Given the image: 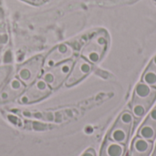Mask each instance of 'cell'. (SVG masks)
Wrapping results in <instances>:
<instances>
[{
  "instance_id": "6da1fadb",
  "label": "cell",
  "mask_w": 156,
  "mask_h": 156,
  "mask_svg": "<svg viewBox=\"0 0 156 156\" xmlns=\"http://www.w3.org/2000/svg\"><path fill=\"white\" fill-rule=\"evenodd\" d=\"M155 99L156 88L150 87L143 82L135 86L133 100L130 104V112L137 122L149 112Z\"/></svg>"
},
{
  "instance_id": "7a4b0ae2",
  "label": "cell",
  "mask_w": 156,
  "mask_h": 156,
  "mask_svg": "<svg viewBox=\"0 0 156 156\" xmlns=\"http://www.w3.org/2000/svg\"><path fill=\"white\" fill-rule=\"evenodd\" d=\"M109 46V37L105 31L93 34L83 45L80 55L90 63H98L104 57Z\"/></svg>"
},
{
  "instance_id": "3957f363",
  "label": "cell",
  "mask_w": 156,
  "mask_h": 156,
  "mask_svg": "<svg viewBox=\"0 0 156 156\" xmlns=\"http://www.w3.org/2000/svg\"><path fill=\"white\" fill-rule=\"evenodd\" d=\"M135 120L130 111H124L117 119L113 127L108 133L107 139L126 145L134 125Z\"/></svg>"
},
{
  "instance_id": "277c9868",
  "label": "cell",
  "mask_w": 156,
  "mask_h": 156,
  "mask_svg": "<svg viewBox=\"0 0 156 156\" xmlns=\"http://www.w3.org/2000/svg\"><path fill=\"white\" fill-rule=\"evenodd\" d=\"M43 61L44 57L42 55H38L28 59L18 67L16 71L17 78L26 86H29L40 76L43 69Z\"/></svg>"
},
{
  "instance_id": "5b68a950",
  "label": "cell",
  "mask_w": 156,
  "mask_h": 156,
  "mask_svg": "<svg viewBox=\"0 0 156 156\" xmlns=\"http://www.w3.org/2000/svg\"><path fill=\"white\" fill-rule=\"evenodd\" d=\"M73 63L74 61L70 59L48 69H45L43 74L41 75V79H43L52 90L58 89L69 77Z\"/></svg>"
},
{
  "instance_id": "8992f818",
  "label": "cell",
  "mask_w": 156,
  "mask_h": 156,
  "mask_svg": "<svg viewBox=\"0 0 156 156\" xmlns=\"http://www.w3.org/2000/svg\"><path fill=\"white\" fill-rule=\"evenodd\" d=\"M51 90L52 89L43 79H37L21 94L19 97V102L23 104H30L39 101L47 98L51 93Z\"/></svg>"
},
{
  "instance_id": "52a82bcc",
  "label": "cell",
  "mask_w": 156,
  "mask_h": 156,
  "mask_svg": "<svg viewBox=\"0 0 156 156\" xmlns=\"http://www.w3.org/2000/svg\"><path fill=\"white\" fill-rule=\"evenodd\" d=\"M74 56V48L69 44L64 43L55 46L44 57L43 69H48L65 61L70 60Z\"/></svg>"
},
{
  "instance_id": "ba28073f",
  "label": "cell",
  "mask_w": 156,
  "mask_h": 156,
  "mask_svg": "<svg viewBox=\"0 0 156 156\" xmlns=\"http://www.w3.org/2000/svg\"><path fill=\"white\" fill-rule=\"evenodd\" d=\"M92 70V65L88 60L82 57L79 58L72 66V69L69 72V77L67 78L65 84L67 87H71L86 78Z\"/></svg>"
},
{
  "instance_id": "9c48e42d",
  "label": "cell",
  "mask_w": 156,
  "mask_h": 156,
  "mask_svg": "<svg viewBox=\"0 0 156 156\" xmlns=\"http://www.w3.org/2000/svg\"><path fill=\"white\" fill-rule=\"evenodd\" d=\"M25 90L26 85L17 77L12 78L0 91V102L5 103L20 97Z\"/></svg>"
},
{
  "instance_id": "30bf717a",
  "label": "cell",
  "mask_w": 156,
  "mask_h": 156,
  "mask_svg": "<svg viewBox=\"0 0 156 156\" xmlns=\"http://www.w3.org/2000/svg\"><path fill=\"white\" fill-rule=\"evenodd\" d=\"M138 136L150 142H154L156 139V106L150 112L140 127Z\"/></svg>"
},
{
  "instance_id": "8fae6325",
  "label": "cell",
  "mask_w": 156,
  "mask_h": 156,
  "mask_svg": "<svg viewBox=\"0 0 156 156\" xmlns=\"http://www.w3.org/2000/svg\"><path fill=\"white\" fill-rule=\"evenodd\" d=\"M152 149L153 142L137 136L132 144L129 156H150Z\"/></svg>"
},
{
  "instance_id": "7c38bea8",
  "label": "cell",
  "mask_w": 156,
  "mask_h": 156,
  "mask_svg": "<svg viewBox=\"0 0 156 156\" xmlns=\"http://www.w3.org/2000/svg\"><path fill=\"white\" fill-rule=\"evenodd\" d=\"M126 151V145L120 144L106 138V141L102 146L101 156H124Z\"/></svg>"
},
{
  "instance_id": "4fadbf2b",
  "label": "cell",
  "mask_w": 156,
  "mask_h": 156,
  "mask_svg": "<svg viewBox=\"0 0 156 156\" xmlns=\"http://www.w3.org/2000/svg\"><path fill=\"white\" fill-rule=\"evenodd\" d=\"M142 82L150 87L156 88V55L144 70L142 76Z\"/></svg>"
},
{
  "instance_id": "5bb4252c",
  "label": "cell",
  "mask_w": 156,
  "mask_h": 156,
  "mask_svg": "<svg viewBox=\"0 0 156 156\" xmlns=\"http://www.w3.org/2000/svg\"><path fill=\"white\" fill-rule=\"evenodd\" d=\"M12 68L10 66H4L0 67V89L7 80L9 75L11 74Z\"/></svg>"
},
{
  "instance_id": "9a60e30c",
  "label": "cell",
  "mask_w": 156,
  "mask_h": 156,
  "mask_svg": "<svg viewBox=\"0 0 156 156\" xmlns=\"http://www.w3.org/2000/svg\"><path fill=\"white\" fill-rule=\"evenodd\" d=\"M27 4H30V5H43L44 3L48 2V0H22Z\"/></svg>"
},
{
  "instance_id": "2e32d148",
  "label": "cell",
  "mask_w": 156,
  "mask_h": 156,
  "mask_svg": "<svg viewBox=\"0 0 156 156\" xmlns=\"http://www.w3.org/2000/svg\"><path fill=\"white\" fill-rule=\"evenodd\" d=\"M81 156H96V153L93 149L90 148V149L87 150Z\"/></svg>"
},
{
  "instance_id": "e0dca14e",
  "label": "cell",
  "mask_w": 156,
  "mask_h": 156,
  "mask_svg": "<svg viewBox=\"0 0 156 156\" xmlns=\"http://www.w3.org/2000/svg\"><path fill=\"white\" fill-rule=\"evenodd\" d=\"M153 156H156V148H155V150H154V153Z\"/></svg>"
}]
</instances>
